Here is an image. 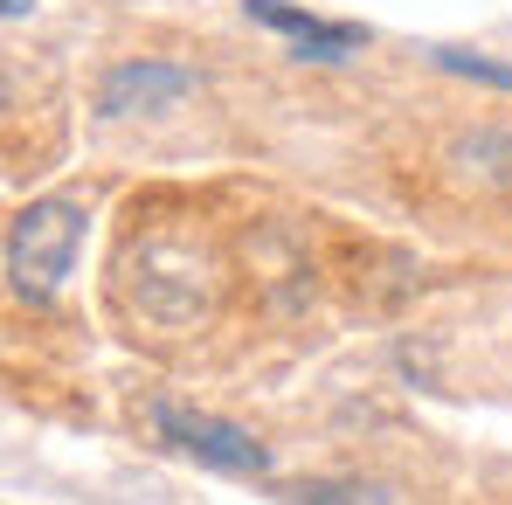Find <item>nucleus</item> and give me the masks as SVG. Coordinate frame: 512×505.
<instances>
[{
	"instance_id": "obj_6",
	"label": "nucleus",
	"mask_w": 512,
	"mask_h": 505,
	"mask_svg": "<svg viewBox=\"0 0 512 505\" xmlns=\"http://www.w3.org/2000/svg\"><path fill=\"white\" fill-rule=\"evenodd\" d=\"M284 505H395L388 492H374V485H333V478H305V485H291Z\"/></svg>"
},
{
	"instance_id": "obj_3",
	"label": "nucleus",
	"mask_w": 512,
	"mask_h": 505,
	"mask_svg": "<svg viewBox=\"0 0 512 505\" xmlns=\"http://www.w3.org/2000/svg\"><path fill=\"white\" fill-rule=\"evenodd\" d=\"M201 90L194 63H173V56H118L104 77H97V118L104 125H125V118H160L180 97Z\"/></svg>"
},
{
	"instance_id": "obj_5",
	"label": "nucleus",
	"mask_w": 512,
	"mask_h": 505,
	"mask_svg": "<svg viewBox=\"0 0 512 505\" xmlns=\"http://www.w3.org/2000/svg\"><path fill=\"white\" fill-rule=\"evenodd\" d=\"M429 63H436V70H450V77H471V84H485V90H512V63L485 56V49H457V42H436V49H429Z\"/></svg>"
},
{
	"instance_id": "obj_2",
	"label": "nucleus",
	"mask_w": 512,
	"mask_h": 505,
	"mask_svg": "<svg viewBox=\"0 0 512 505\" xmlns=\"http://www.w3.org/2000/svg\"><path fill=\"white\" fill-rule=\"evenodd\" d=\"M146 422H153V436H160L167 450L208 464V471H229V478H263V471H270V443L250 436L243 422H229V416H208V409H187V402H167V395H160V402L146 409Z\"/></svg>"
},
{
	"instance_id": "obj_4",
	"label": "nucleus",
	"mask_w": 512,
	"mask_h": 505,
	"mask_svg": "<svg viewBox=\"0 0 512 505\" xmlns=\"http://www.w3.org/2000/svg\"><path fill=\"white\" fill-rule=\"evenodd\" d=\"M243 14L263 21V28H277V35L291 42V63H346V56L367 49V28H353V21H326V14L291 7V0H243Z\"/></svg>"
},
{
	"instance_id": "obj_1",
	"label": "nucleus",
	"mask_w": 512,
	"mask_h": 505,
	"mask_svg": "<svg viewBox=\"0 0 512 505\" xmlns=\"http://www.w3.org/2000/svg\"><path fill=\"white\" fill-rule=\"evenodd\" d=\"M84 250V194H35L7 215V291L49 305Z\"/></svg>"
}]
</instances>
